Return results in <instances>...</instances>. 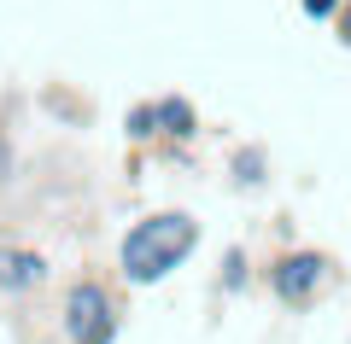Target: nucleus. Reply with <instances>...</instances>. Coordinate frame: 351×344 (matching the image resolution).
Listing matches in <instances>:
<instances>
[{
  "mask_svg": "<svg viewBox=\"0 0 351 344\" xmlns=\"http://www.w3.org/2000/svg\"><path fill=\"white\" fill-rule=\"evenodd\" d=\"M59 327H64V344H112L123 315H117V297L100 280H76V286H64Z\"/></svg>",
  "mask_w": 351,
  "mask_h": 344,
  "instance_id": "2",
  "label": "nucleus"
},
{
  "mask_svg": "<svg viewBox=\"0 0 351 344\" xmlns=\"http://www.w3.org/2000/svg\"><path fill=\"white\" fill-rule=\"evenodd\" d=\"M339 41H346V47H351V0H346V6H339Z\"/></svg>",
  "mask_w": 351,
  "mask_h": 344,
  "instance_id": "10",
  "label": "nucleus"
},
{
  "mask_svg": "<svg viewBox=\"0 0 351 344\" xmlns=\"http://www.w3.org/2000/svg\"><path fill=\"white\" fill-rule=\"evenodd\" d=\"M152 105H158V135H164V140L188 146V140L199 135V111H193V99H182V94H164V99H152Z\"/></svg>",
  "mask_w": 351,
  "mask_h": 344,
  "instance_id": "5",
  "label": "nucleus"
},
{
  "mask_svg": "<svg viewBox=\"0 0 351 344\" xmlns=\"http://www.w3.org/2000/svg\"><path fill=\"white\" fill-rule=\"evenodd\" d=\"M334 286V263L322 257V251H287V257L269 263V292L281 297V304H316V297Z\"/></svg>",
  "mask_w": 351,
  "mask_h": 344,
  "instance_id": "3",
  "label": "nucleus"
},
{
  "mask_svg": "<svg viewBox=\"0 0 351 344\" xmlns=\"http://www.w3.org/2000/svg\"><path fill=\"white\" fill-rule=\"evenodd\" d=\"M193 246H199V222H193L188 210H152V216H141L123 234V246H117V274H123L129 286H158L170 269H182V263L193 257Z\"/></svg>",
  "mask_w": 351,
  "mask_h": 344,
  "instance_id": "1",
  "label": "nucleus"
},
{
  "mask_svg": "<svg viewBox=\"0 0 351 344\" xmlns=\"http://www.w3.org/2000/svg\"><path fill=\"white\" fill-rule=\"evenodd\" d=\"M41 280H47V257H41V251H29V246H0V292L24 297V292H36Z\"/></svg>",
  "mask_w": 351,
  "mask_h": 344,
  "instance_id": "4",
  "label": "nucleus"
},
{
  "mask_svg": "<svg viewBox=\"0 0 351 344\" xmlns=\"http://www.w3.org/2000/svg\"><path fill=\"white\" fill-rule=\"evenodd\" d=\"M123 135L135 140V146H147V140H158V105H152V99H147V105H135V111L123 117Z\"/></svg>",
  "mask_w": 351,
  "mask_h": 344,
  "instance_id": "7",
  "label": "nucleus"
},
{
  "mask_svg": "<svg viewBox=\"0 0 351 344\" xmlns=\"http://www.w3.org/2000/svg\"><path fill=\"white\" fill-rule=\"evenodd\" d=\"M6 170H12V152H6V140H0V181H6Z\"/></svg>",
  "mask_w": 351,
  "mask_h": 344,
  "instance_id": "11",
  "label": "nucleus"
},
{
  "mask_svg": "<svg viewBox=\"0 0 351 344\" xmlns=\"http://www.w3.org/2000/svg\"><path fill=\"white\" fill-rule=\"evenodd\" d=\"M223 286H228V292L246 286V251H228V257H223Z\"/></svg>",
  "mask_w": 351,
  "mask_h": 344,
  "instance_id": "8",
  "label": "nucleus"
},
{
  "mask_svg": "<svg viewBox=\"0 0 351 344\" xmlns=\"http://www.w3.org/2000/svg\"><path fill=\"white\" fill-rule=\"evenodd\" d=\"M299 6H304V18H339L346 0H299Z\"/></svg>",
  "mask_w": 351,
  "mask_h": 344,
  "instance_id": "9",
  "label": "nucleus"
},
{
  "mask_svg": "<svg viewBox=\"0 0 351 344\" xmlns=\"http://www.w3.org/2000/svg\"><path fill=\"white\" fill-rule=\"evenodd\" d=\"M228 170H234V187H246V193H252V187H263V175H269V158H263L258 146H240Z\"/></svg>",
  "mask_w": 351,
  "mask_h": 344,
  "instance_id": "6",
  "label": "nucleus"
}]
</instances>
